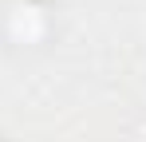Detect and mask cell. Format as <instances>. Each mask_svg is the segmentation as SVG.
I'll return each instance as SVG.
<instances>
[{"mask_svg": "<svg viewBox=\"0 0 146 142\" xmlns=\"http://www.w3.org/2000/svg\"><path fill=\"white\" fill-rule=\"evenodd\" d=\"M8 32H12V40H20V44H36V40L44 36V12L32 8V4H20V8L12 12V20H8Z\"/></svg>", "mask_w": 146, "mask_h": 142, "instance_id": "1", "label": "cell"}]
</instances>
